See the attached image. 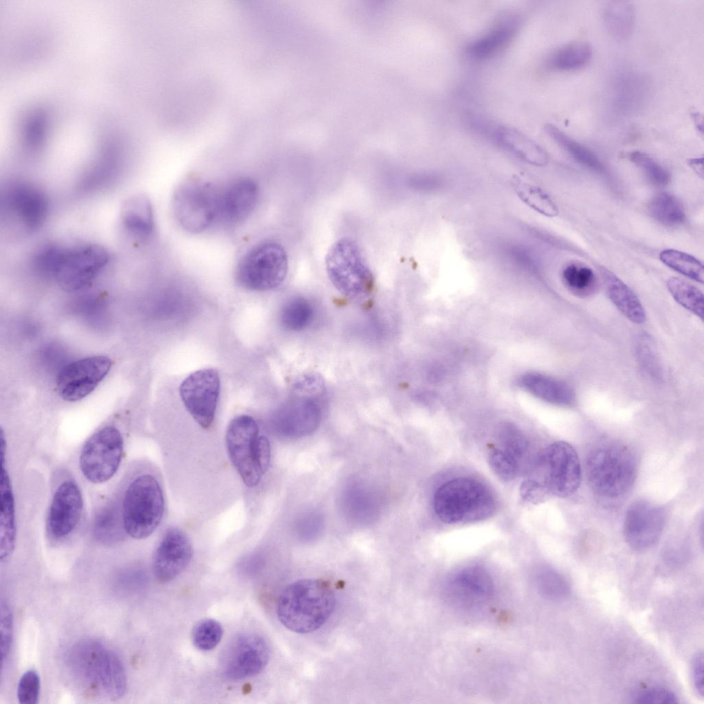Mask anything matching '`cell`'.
I'll use <instances>...</instances> for the list:
<instances>
[{
	"mask_svg": "<svg viewBox=\"0 0 704 704\" xmlns=\"http://www.w3.org/2000/svg\"><path fill=\"white\" fill-rule=\"evenodd\" d=\"M67 664L77 685L88 695L115 701L126 692L123 662L102 642L93 639L78 641L68 652Z\"/></svg>",
	"mask_w": 704,
	"mask_h": 704,
	"instance_id": "obj_1",
	"label": "cell"
},
{
	"mask_svg": "<svg viewBox=\"0 0 704 704\" xmlns=\"http://www.w3.org/2000/svg\"><path fill=\"white\" fill-rule=\"evenodd\" d=\"M336 607L331 584L322 579H305L287 586L277 602V616L289 630L309 633L321 628Z\"/></svg>",
	"mask_w": 704,
	"mask_h": 704,
	"instance_id": "obj_2",
	"label": "cell"
},
{
	"mask_svg": "<svg viewBox=\"0 0 704 704\" xmlns=\"http://www.w3.org/2000/svg\"><path fill=\"white\" fill-rule=\"evenodd\" d=\"M585 472L588 484L597 497L615 500L624 497L632 487L637 474L636 460L626 446L607 443L589 452Z\"/></svg>",
	"mask_w": 704,
	"mask_h": 704,
	"instance_id": "obj_3",
	"label": "cell"
},
{
	"mask_svg": "<svg viewBox=\"0 0 704 704\" xmlns=\"http://www.w3.org/2000/svg\"><path fill=\"white\" fill-rule=\"evenodd\" d=\"M434 509L447 524L485 520L496 509V500L491 490L481 481L457 477L442 484L435 492Z\"/></svg>",
	"mask_w": 704,
	"mask_h": 704,
	"instance_id": "obj_4",
	"label": "cell"
},
{
	"mask_svg": "<svg viewBox=\"0 0 704 704\" xmlns=\"http://www.w3.org/2000/svg\"><path fill=\"white\" fill-rule=\"evenodd\" d=\"M122 518L124 531L136 540L150 536L163 518L165 501L157 478L149 473L136 476L124 495Z\"/></svg>",
	"mask_w": 704,
	"mask_h": 704,
	"instance_id": "obj_5",
	"label": "cell"
},
{
	"mask_svg": "<svg viewBox=\"0 0 704 704\" xmlns=\"http://www.w3.org/2000/svg\"><path fill=\"white\" fill-rule=\"evenodd\" d=\"M327 275L336 289L351 300L364 303L374 288V278L358 244L342 238L329 249L325 258Z\"/></svg>",
	"mask_w": 704,
	"mask_h": 704,
	"instance_id": "obj_6",
	"label": "cell"
},
{
	"mask_svg": "<svg viewBox=\"0 0 704 704\" xmlns=\"http://www.w3.org/2000/svg\"><path fill=\"white\" fill-rule=\"evenodd\" d=\"M529 478L536 482L546 495L568 497L581 483L582 470L575 449L565 441H556L547 446L534 463Z\"/></svg>",
	"mask_w": 704,
	"mask_h": 704,
	"instance_id": "obj_7",
	"label": "cell"
},
{
	"mask_svg": "<svg viewBox=\"0 0 704 704\" xmlns=\"http://www.w3.org/2000/svg\"><path fill=\"white\" fill-rule=\"evenodd\" d=\"M319 377L308 375L296 384L298 395L292 397L274 414V432L286 438H299L313 433L322 418L320 401L316 397L322 388Z\"/></svg>",
	"mask_w": 704,
	"mask_h": 704,
	"instance_id": "obj_8",
	"label": "cell"
},
{
	"mask_svg": "<svg viewBox=\"0 0 704 704\" xmlns=\"http://www.w3.org/2000/svg\"><path fill=\"white\" fill-rule=\"evenodd\" d=\"M288 272V258L284 248L274 241L260 243L239 260L235 279L244 289L265 292L278 287Z\"/></svg>",
	"mask_w": 704,
	"mask_h": 704,
	"instance_id": "obj_9",
	"label": "cell"
},
{
	"mask_svg": "<svg viewBox=\"0 0 704 704\" xmlns=\"http://www.w3.org/2000/svg\"><path fill=\"white\" fill-rule=\"evenodd\" d=\"M219 190L199 179H189L179 186L173 201L174 216L185 231L200 234L219 219Z\"/></svg>",
	"mask_w": 704,
	"mask_h": 704,
	"instance_id": "obj_10",
	"label": "cell"
},
{
	"mask_svg": "<svg viewBox=\"0 0 704 704\" xmlns=\"http://www.w3.org/2000/svg\"><path fill=\"white\" fill-rule=\"evenodd\" d=\"M123 449V438L116 427L101 428L82 447L79 459L82 474L91 483L107 482L118 470Z\"/></svg>",
	"mask_w": 704,
	"mask_h": 704,
	"instance_id": "obj_11",
	"label": "cell"
},
{
	"mask_svg": "<svg viewBox=\"0 0 704 704\" xmlns=\"http://www.w3.org/2000/svg\"><path fill=\"white\" fill-rule=\"evenodd\" d=\"M259 426L251 416L233 418L226 432V450L232 465L248 487H254L262 477L256 459V445Z\"/></svg>",
	"mask_w": 704,
	"mask_h": 704,
	"instance_id": "obj_12",
	"label": "cell"
},
{
	"mask_svg": "<svg viewBox=\"0 0 704 704\" xmlns=\"http://www.w3.org/2000/svg\"><path fill=\"white\" fill-rule=\"evenodd\" d=\"M270 648L265 639L255 633L235 636L224 648L220 659L223 674L230 680H242L259 674L267 666Z\"/></svg>",
	"mask_w": 704,
	"mask_h": 704,
	"instance_id": "obj_13",
	"label": "cell"
},
{
	"mask_svg": "<svg viewBox=\"0 0 704 704\" xmlns=\"http://www.w3.org/2000/svg\"><path fill=\"white\" fill-rule=\"evenodd\" d=\"M220 393L217 370L208 368L190 374L181 384L182 401L193 419L204 429L212 425Z\"/></svg>",
	"mask_w": 704,
	"mask_h": 704,
	"instance_id": "obj_14",
	"label": "cell"
},
{
	"mask_svg": "<svg viewBox=\"0 0 704 704\" xmlns=\"http://www.w3.org/2000/svg\"><path fill=\"white\" fill-rule=\"evenodd\" d=\"M109 260L108 251L98 244L65 248L55 278L65 290L78 291L96 277Z\"/></svg>",
	"mask_w": 704,
	"mask_h": 704,
	"instance_id": "obj_15",
	"label": "cell"
},
{
	"mask_svg": "<svg viewBox=\"0 0 704 704\" xmlns=\"http://www.w3.org/2000/svg\"><path fill=\"white\" fill-rule=\"evenodd\" d=\"M105 356L87 357L71 362L60 371L56 386L65 400L75 402L89 395L105 377L111 367Z\"/></svg>",
	"mask_w": 704,
	"mask_h": 704,
	"instance_id": "obj_16",
	"label": "cell"
},
{
	"mask_svg": "<svg viewBox=\"0 0 704 704\" xmlns=\"http://www.w3.org/2000/svg\"><path fill=\"white\" fill-rule=\"evenodd\" d=\"M665 522V512L659 505L647 500H637L630 505L625 514V540L635 550L648 549L660 539Z\"/></svg>",
	"mask_w": 704,
	"mask_h": 704,
	"instance_id": "obj_17",
	"label": "cell"
},
{
	"mask_svg": "<svg viewBox=\"0 0 704 704\" xmlns=\"http://www.w3.org/2000/svg\"><path fill=\"white\" fill-rule=\"evenodd\" d=\"M3 203L6 215L28 232L39 228L48 212L47 199L43 190L25 182H16L8 186Z\"/></svg>",
	"mask_w": 704,
	"mask_h": 704,
	"instance_id": "obj_18",
	"label": "cell"
},
{
	"mask_svg": "<svg viewBox=\"0 0 704 704\" xmlns=\"http://www.w3.org/2000/svg\"><path fill=\"white\" fill-rule=\"evenodd\" d=\"M192 556L193 549L188 536L179 529H168L153 556L155 578L162 584L171 582L185 570Z\"/></svg>",
	"mask_w": 704,
	"mask_h": 704,
	"instance_id": "obj_19",
	"label": "cell"
},
{
	"mask_svg": "<svg viewBox=\"0 0 704 704\" xmlns=\"http://www.w3.org/2000/svg\"><path fill=\"white\" fill-rule=\"evenodd\" d=\"M83 500L81 491L74 481L61 483L53 495L47 516V531L59 540L69 535L81 518Z\"/></svg>",
	"mask_w": 704,
	"mask_h": 704,
	"instance_id": "obj_20",
	"label": "cell"
},
{
	"mask_svg": "<svg viewBox=\"0 0 704 704\" xmlns=\"http://www.w3.org/2000/svg\"><path fill=\"white\" fill-rule=\"evenodd\" d=\"M445 591L454 604L471 607L491 598L494 584L485 569L478 566H469L455 572L448 578Z\"/></svg>",
	"mask_w": 704,
	"mask_h": 704,
	"instance_id": "obj_21",
	"label": "cell"
},
{
	"mask_svg": "<svg viewBox=\"0 0 704 704\" xmlns=\"http://www.w3.org/2000/svg\"><path fill=\"white\" fill-rule=\"evenodd\" d=\"M259 198L256 183L240 177L219 190L218 221L229 226L245 221L254 211Z\"/></svg>",
	"mask_w": 704,
	"mask_h": 704,
	"instance_id": "obj_22",
	"label": "cell"
},
{
	"mask_svg": "<svg viewBox=\"0 0 704 704\" xmlns=\"http://www.w3.org/2000/svg\"><path fill=\"white\" fill-rule=\"evenodd\" d=\"M6 449L0 450V558L6 562L12 556L16 542L14 497L6 465Z\"/></svg>",
	"mask_w": 704,
	"mask_h": 704,
	"instance_id": "obj_23",
	"label": "cell"
},
{
	"mask_svg": "<svg viewBox=\"0 0 704 704\" xmlns=\"http://www.w3.org/2000/svg\"><path fill=\"white\" fill-rule=\"evenodd\" d=\"M518 384L525 391L549 404L560 406H572L576 402V394L566 382L538 373H527L518 379Z\"/></svg>",
	"mask_w": 704,
	"mask_h": 704,
	"instance_id": "obj_24",
	"label": "cell"
},
{
	"mask_svg": "<svg viewBox=\"0 0 704 704\" xmlns=\"http://www.w3.org/2000/svg\"><path fill=\"white\" fill-rule=\"evenodd\" d=\"M520 23L519 17L515 14L500 17L486 33L469 45L468 54L476 59H485L496 54L512 41L519 30Z\"/></svg>",
	"mask_w": 704,
	"mask_h": 704,
	"instance_id": "obj_25",
	"label": "cell"
},
{
	"mask_svg": "<svg viewBox=\"0 0 704 704\" xmlns=\"http://www.w3.org/2000/svg\"><path fill=\"white\" fill-rule=\"evenodd\" d=\"M601 276L606 293L615 307L632 322H645L646 313L635 292L606 269H601Z\"/></svg>",
	"mask_w": 704,
	"mask_h": 704,
	"instance_id": "obj_26",
	"label": "cell"
},
{
	"mask_svg": "<svg viewBox=\"0 0 704 704\" xmlns=\"http://www.w3.org/2000/svg\"><path fill=\"white\" fill-rule=\"evenodd\" d=\"M121 222L126 232L139 240H146L153 234L155 220L152 206L144 197L128 199L121 209Z\"/></svg>",
	"mask_w": 704,
	"mask_h": 704,
	"instance_id": "obj_27",
	"label": "cell"
},
{
	"mask_svg": "<svg viewBox=\"0 0 704 704\" xmlns=\"http://www.w3.org/2000/svg\"><path fill=\"white\" fill-rule=\"evenodd\" d=\"M494 136L504 147L530 164L544 166L549 162L547 152L522 133L509 126H498Z\"/></svg>",
	"mask_w": 704,
	"mask_h": 704,
	"instance_id": "obj_28",
	"label": "cell"
},
{
	"mask_svg": "<svg viewBox=\"0 0 704 704\" xmlns=\"http://www.w3.org/2000/svg\"><path fill=\"white\" fill-rule=\"evenodd\" d=\"M602 19L608 32L615 39L624 41L633 32L635 9L627 1H610L602 9Z\"/></svg>",
	"mask_w": 704,
	"mask_h": 704,
	"instance_id": "obj_29",
	"label": "cell"
},
{
	"mask_svg": "<svg viewBox=\"0 0 704 704\" xmlns=\"http://www.w3.org/2000/svg\"><path fill=\"white\" fill-rule=\"evenodd\" d=\"M591 46L584 41H575L554 51L548 58L547 65L554 71L571 72L582 69L591 61Z\"/></svg>",
	"mask_w": 704,
	"mask_h": 704,
	"instance_id": "obj_30",
	"label": "cell"
},
{
	"mask_svg": "<svg viewBox=\"0 0 704 704\" xmlns=\"http://www.w3.org/2000/svg\"><path fill=\"white\" fill-rule=\"evenodd\" d=\"M511 182L514 192L526 206L547 217H554L558 214L556 204L540 187L518 175H514Z\"/></svg>",
	"mask_w": 704,
	"mask_h": 704,
	"instance_id": "obj_31",
	"label": "cell"
},
{
	"mask_svg": "<svg viewBox=\"0 0 704 704\" xmlns=\"http://www.w3.org/2000/svg\"><path fill=\"white\" fill-rule=\"evenodd\" d=\"M498 441L497 447L514 461L521 471L530 457V445L525 434L515 425L505 423L499 428Z\"/></svg>",
	"mask_w": 704,
	"mask_h": 704,
	"instance_id": "obj_32",
	"label": "cell"
},
{
	"mask_svg": "<svg viewBox=\"0 0 704 704\" xmlns=\"http://www.w3.org/2000/svg\"><path fill=\"white\" fill-rule=\"evenodd\" d=\"M561 277L565 287L576 296L589 297L597 289L598 280L595 274L584 264L568 263L563 267Z\"/></svg>",
	"mask_w": 704,
	"mask_h": 704,
	"instance_id": "obj_33",
	"label": "cell"
},
{
	"mask_svg": "<svg viewBox=\"0 0 704 704\" xmlns=\"http://www.w3.org/2000/svg\"><path fill=\"white\" fill-rule=\"evenodd\" d=\"M124 529L122 515L114 504L102 507L96 514L92 531L97 540L104 544H112L119 541Z\"/></svg>",
	"mask_w": 704,
	"mask_h": 704,
	"instance_id": "obj_34",
	"label": "cell"
},
{
	"mask_svg": "<svg viewBox=\"0 0 704 704\" xmlns=\"http://www.w3.org/2000/svg\"><path fill=\"white\" fill-rule=\"evenodd\" d=\"M544 129L547 133L578 163L593 170H604L602 162L588 148L551 124H547Z\"/></svg>",
	"mask_w": 704,
	"mask_h": 704,
	"instance_id": "obj_35",
	"label": "cell"
},
{
	"mask_svg": "<svg viewBox=\"0 0 704 704\" xmlns=\"http://www.w3.org/2000/svg\"><path fill=\"white\" fill-rule=\"evenodd\" d=\"M644 80L631 74H623L614 79L612 94L615 105L622 110L633 109L639 107L640 100L645 96Z\"/></svg>",
	"mask_w": 704,
	"mask_h": 704,
	"instance_id": "obj_36",
	"label": "cell"
},
{
	"mask_svg": "<svg viewBox=\"0 0 704 704\" xmlns=\"http://www.w3.org/2000/svg\"><path fill=\"white\" fill-rule=\"evenodd\" d=\"M650 214L659 222L677 226L685 221V213L682 204L673 195L660 192L654 196L648 206Z\"/></svg>",
	"mask_w": 704,
	"mask_h": 704,
	"instance_id": "obj_37",
	"label": "cell"
},
{
	"mask_svg": "<svg viewBox=\"0 0 704 704\" xmlns=\"http://www.w3.org/2000/svg\"><path fill=\"white\" fill-rule=\"evenodd\" d=\"M670 294L681 306L703 318V294L696 286L678 277H670L666 282Z\"/></svg>",
	"mask_w": 704,
	"mask_h": 704,
	"instance_id": "obj_38",
	"label": "cell"
},
{
	"mask_svg": "<svg viewBox=\"0 0 704 704\" xmlns=\"http://www.w3.org/2000/svg\"><path fill=\"white\" fill-rule=\"evenodd\" d=\"M314 316L312 305L305 298L289 300L280 312V323L289 331H300L307 327Z\"/></svg>",
	"mask_w": 704,
	"mask_h": 704,
	"instance_id": "obj_39",
	"label": "cell"
},
{
	"mask_svg": "<svg viewBox=\"0 0 704 704\" xmlns=\"http://www.w3.org/2000/svg\"><path fill=\"white\" fill-rule=\"evenodd\" d=\"M659 258L672 270L696 282L703 283V265L693 256L676 250L667 249L661 252Z\"/></svg>",
	"mask_w": 704,
	"mask_h": 704,
	"instance_id": "obj_40",
	"label": "cell"
},
{
	"mask_svg": "<svg viewBox=\"0 0 704 704\" xmlns=\"http://www.w3.org/2000/svg\"><path fill=\"white\" fill-rule=\"evenodd\" d=\"M535 580L540 593L549 599H564L570 593V587L566 579L552 569L543 568L538 571Z\"/></svg>",
	"mask_w": 704,
	"mask_h": 704,
	"instance_id": "obj_41",
	"label": "cell"
},
{
	"mask_svg": "<svg viewBox=\"0 0 704 704\" xmlns=\"http://www.w3.org/2000/svg\"><path fill=\"white\" fill-rule=\"evenodd\" d=\"M223 634L221 624L213 619H204L199 622L192 631V641L195 648L201 651H210L220 642Z\"/></svg>",
	"mask_w": 704,
	"mask_h": 704,
	"instance_id": "obj_42",
	"label": "cell"
},
{
	"mask_svg": "<svg viewBox=\"0 0 704 704\" xmlns=\"http://www.w3.org/2000/svg\"><path fill=\"white\" fill-rule=\"evenodd\" d=\"M362 486H353L346 496L347 509L350 514L358 520H370L376 512V500Z\"/></svg>",
	"mask_w": 704,
	"mask_h": 704,
	"instance_id": "obj_43",
	"label": "cell"
},
{
	"mask_svg": "<svg viewBox=\"0 0 704 704\" xmlns=\"http://www.w3.org/2000/svg\"><path fill=\"white\" fill-rule=\"evenodd\" d=\"M629 159L644 173L654 185L665 186L669 183V172L650 155L641 151H634L630 153Z\"/></svg>",
	"mask_w": 704,
	"mask_h": 704,
	"instance_id": "obj_44",
	"label": "cell"
},
{
	"mask_svg": "<svg viewBox=\"0 0 704 704\" xmlns=\"http://www.w3.org/2000/svg\"><path fill=\"white\" fill-rule=\"evenodd\" d=\"M65 249L55 244L43 246L33 256V266L40 274L55 277Z\"/></svg>",
	"mask_w": 704,
	"mask_h": 704,
	"instance_id": "obj_45",
	"label": "cell"
},
{
	"mask_svg": "<svg viewBox=\"0 0 704 704\" xmlns=\"http://www.w3.org/2000/svg\"><path fill=\"white\" fill-rule=\"evenodd\" d=\"M636 342V353L642 368L648 375L659 377L661 368L652 340L647 335H641Z\"/></svg>",
	"mask_w": 704,
	"mask_h": 704,
	"instance_id": "obj_46",
	"label": "cell"
},
{
	"mask_svg": "<svg viewBox=\"0 0 704 704\" xmlns=\"http://www.w3.org/2000/svg\"><path fill=\"white\" fill-rule=\"evenodd\" d=\"M488 461L496 475L505 481L515 478L520 471L516 463L496 446L490 448Z\"/></svg>",
	"mask_w": 704,
	"mask_h": 704,
	"instance_id": "obj_47",
	"label": "cell"
},
{
	"mask_svg": "<svg viewBox=\"0 0 704 704\" xmlns=\"http://www.w3.org/2000/svg\"><path fill=\"white\" fill-rule=\"evenodd\" d=\"M41 689L40 676L33 669L27 670L20 678L17 686V698L21 704H36Z\"/></svg>",
	"mask_w": 704,
	"mask_h": 704,
	"instance_id": "obj_48",
	"label": "cell"
},
{
	"mask_svg": "<svg viewBox=\"0 0 704 704\" xmlns=\"http://www.w3.org/2000/svg\"><path fill=\"white\" fill-rule=\"evenodd\" d=\"M0 630L1 665L9 657L13 639V615L6 600L1 598L0 605Z\"/></svg>",
	"mask_w": 704,
	"mask_h": 704,
	"instance_id": "obj_49",
	"label": "cell"
},
{
	"mask_svg": "<svg viewBox=\"0 0 704 704\" xmlns=\"http://www.w3.org/2000/svg\"><path fill=\"white\" fill-rule=\"evenodd\" d=\"M678 698L670 690L663 688H654L638 693L633 701L644 704H675Z\"/></svg>",
	"mask_w": 704,
	"mask_h": 704,
	"instance_id": "obj_50",
	"label": "cell"
},
{
	"mask_svg": "<svg viewBox=\"0 0 704 704\" xmlns=\"http://www.w3.org/2000/svg\"><path fill=\"white\" fill-rule=\"evenodd\" d=\"M256 459L263 475L267 471L271 460V446L268 439L259 436L256 445Z\"/></svg>",
	"mask_w": 704,
	"mask_h": 704,
	"instance_id": "obj_51",
	"label": "cell"
},
{
	"mask_svg": "<svg viewBox=\"0 0 704 704\" xmlns=\"http://www.w3.org/2000/svg\"><path fill=\"white\" fill-rule=\"evenodd\" d=\"M691 676L694 688L696 693L701 697L704 694L703 686V654L698 652L694 657L691 664Z\"/></svg>",
	"mask_w": 704,
	"mask_h": 704,
	"instance_id": "obj_52",
	"label": "cell"
},
{
	"mask_svg": "<svg viewBox=\"0 0 704 704\" xmlns=\"http://www.w3.org/2000/svg\"><path fill=\"white\" fill-rule=\"evenodd\" d=\"M321 518L318 514L310 513L304 516L299 524L301 534H314L320 529Z\"/></svg>",
	"mask_w": 704,
	"mask_h": 704,
	"instance_id": "obj_53",
	"label": "cell"
},
{
	"mask_svg": "<svg viewBox=\"0 0 704 704\" xmlns=\"http://www.w3.org/2000/svg\"><path fill=\"white\" fill-rule=\"evenodd\" d=\"M692 169L701 177H703V158L690 159L688 162Z\"/></svg>",
	"mask_w": 704,
	"mask_h": 704,
	"instance_id": "obj_54",
	"label": "cell"
}]
</instances>
